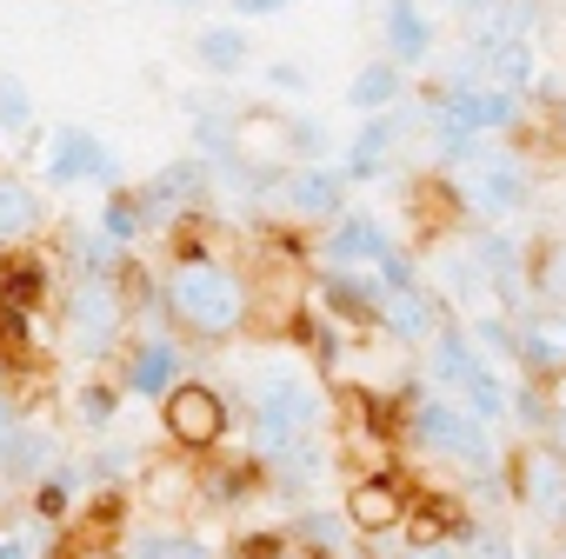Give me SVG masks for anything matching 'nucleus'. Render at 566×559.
Masks as SVG:
<instances>
[{"instance_id": "7", "label": "nucleus", "mask_w": 566, "mask_h": 559, "mask_svg": "<svg viewBox=\"0 0 566 559\" xmlns=\"http://www.w3.org/2000/svg\"><path fill=\"white\" fill-rule=\"evenodd\" d=\"M233 426H240V420H233V400H227L220 387L193 380V373H187V380L160 400V440H167L174 453H187V460L220 453Z\"/></svg>"}, {"instance_id": "18", "label": "nucleus", "mask_w": 566, "mask_h": 559, "mask_svg": "<svg viewBox=\"0 0 566 559\" xmlns=\"http://www.w3.org/2000/svg\"><path fill=\"white\" fill-rule=\"evenodd\" d=\"M54 460H61V433L48 420H21L0 440V493H34Z\"/></svg>"}, {"instance_id": "15", "label": "nucleus", "mask_w": 566, "mask_h": 559, "mask_svg": "<svg viewBox=\"0 0 566 559\" xmlns=\"http://www.w3.org/2000/svg\"><path fill=\"white\" fill-rule=\"evenodd\" d=\"M513 327H520V354H513L520 380H533V387H559V380H566V307L533 300V307L513 314Z\"/></svg>"}, {"instance_id": "31", "label": "nucleus", "mask_w": 566, "mask_h": 559, "mask_svg": "<svg viewBox=\"0 0 566 559\" xmlns=\"http://www.w3.org/2000/svg\"><path fill=\"white\" fill-rule=\"evenodd\" d=\"M533 300L566 307V233H553V240L533 246Z\"/></svg>"}, {"instance_id": "4", "label": "nucleus", "mask_w": 566, "mask_h": 559, "mask_svg": "<svg viewBox=\"0 0 566 559\" xmlns=\"http://www.w3.org/2000/svg\"><path fill=\"white\" fill-rule=\"evenodd\" d=\"M54 320H61V347L81 367H107V360H120V347L134 334V294L120 273H67Z\"/></svg>"}, {"instance_id": "8", "label": "nucleus", "mask_w": 566, "mask_h": 559, "mask_svg": "<svg viewBox=\"0 0 566 559\" xmlns=\"http://www.w3.org/2000/svg\"><path fill=\"white\" fill-rule=\"evenodd\" d=\"M41 173H48V187H54V193H74V187H101V193H114V187H120V154H114L94 127L61 120V127L48 134Z\"/></svg>"}, {"instance_id": "37", "label": "nucleus", "mask_w": 566, "mask_h": 559, "mask_svg": "<svg viewBox=\"0 0 566 559\" xmlns=\"http://www.w3.org/2000/svg\"><path fill=\"white\" fill-rule=\"evenodd\" d=\"M467 559H533V552H520L506 532H486V526H480V539L467 546Z\"/></svg>"}, {"instance_id": "28", "label": "nucleus", "mask_w": 566, "mask_h": 559, "mask_svg": "<svg viewBox=\"0 0 566 559\" xmlns=\"http://www.w3.org/2000/svg\"><path fill=\"white\" fill-rule=\"evenodd\" d=\"M94 226L120 246V253H134L147 233H154V220H147V207L134 200V187H114V193H101V213H94Z\"/></svg>"}, {"instance_id": "46", "label": "nucleus", "mask_w": 566, "mask_h": 559, "mask_svg": "<svg viewBox=\"0 0 566 559\" xmlns=\"http://www.w3.org/2000/svg\"><path fill=\"white\" fill-rule=\"evenodd\" d=\"M559 220H566V193H559Z\"/></svg>"}, {"instance_id": "9", "label": "nucleus", "mask_w": 566, "mask_h": 559, "mask_svg": "<svg viewBox=\"0 0 566 559\" xmlns=\"http://www.w3.org/2000/svg\"><path fill=\"white\" fill-rule=\"evenodd\" d=\"M506 499L533 519V526H566V453H553L546 440H526L506 460Z\"/></svg>"}, {"instance_id": "16", "label": "nucleus", "mask_w": 566, "mask_h": 559, "mask_svg": "<svg viewBox=\"0 0 566 559\" xmlns=\"http://www.w3.org/2000/svg\"><path fill=\"white\" fill-rule=\"evenodd\" d=\"M407 506H413V486L400 473H360L340 499L354 539H380V532H400L407 526Z\"/></svg>"}, {"instance_id": "35", "label": "nucleus", "mask_w": 566, "mask_h": 559, "mask_svg": "<svg viewBox=\"0 0 566 559\" xmlns=\"http://www.w3.org/2000/svg\"><path fill=\"white\" fill-rule=\"evenodd\" d=\"M220 559H287V532H240Z\"/></svg>"}, {"instance_id": "40", "label": "nucleus", "mask_w": 566, "mask_h": 559, "mask_svg": "<svg viewBox=\"0 0 566 559\" xmlns=\"http://www.w3.org/2000/svg\"><path fill=\"white\" fill-rule=\"evenodd\" d=\"M400 559H467V546H453V539H427V546H407Z\"/></svg>"}, {"instance_id": "21", "label": "nucleus", "mask_w": 566, "mask_h": 559, "mask_svg": "<svg viewBox=\"0 0 566 559\" xmlns=\"http://www.w3.org/2000/svg\"><path fill=\"white\" fill-rule=\"evenodd\" d=\"M287 546L307 552V559H347L354 552V526H347L340 506H301L287 519Z\"/></svg>"}, {"instance_id": "29", "label": "nucleus", "mask_w": 566, "mask_h": 559, "mask_svg": "<svg viewBox=\"0 0 566 559\" xmlns=\"http://www.w3.org/2000/svg\"><path fill=\"white\" fill-rule=\"evenodd\" d=\"M81 493H87V466L61 453V460L48 466V479L34 486V519H48V526H54V519H67V513L81 506Z\"/></svg>"}, {"instance_id": "3", "label": "nucleus", "mask_w": 566, "mask_h": 559, "mask_svg": "<svg viewBox=\"0 0 566 559\" xmlns=\"http://www.w3.org/2000/svg\"><path fill=\"white\" fill-rule=\"evenodd\" d=\"M394 440H407L420 460H453L467 479H500V473H506L493 426H480L460 400L427 393V387H420L413 400H400V413H394Z\"/></svg>"}, {"instance_id": "36", "label": "nucleus", "mask_w": 566, "mask_h": 559, "mask_svg": "<svg viewBox=\"0 0 566 559\" xmlns=\"http://www.w3.org/2000/svg\"><path fill=\"white\" fill-rule=\"evenodd\" d=\"M287 8H301V0H227L233 28H240V21H273V14H287Z\"/></svg>"}, {"instance_id": "14", "label": "nucleus", "mask_w": 566, "mask_h": 559, "mask_svg": "<svg viewBox=\"0 0 566 559\" xmlns=\"http://www.w3.org/2000/svg\"><path fill=\"white\" fill-rule=\"evenodd\" d=\"M394 246V233L380 226V213H367V207H354V213H340L334 226H321V240H314V273H374V260Z\"/></svg>"}, {"instance_id": "20", "label": "nucleus", "mask_w": 566, "mask_h": 559, "mask_svg": "<svg viewBox=\"0 0 566 559\" xmlns=\"http://www.w3.org/2000/svg\"><path fill=\"white\" fill-rule=\"evenodd\" d=\"M394 160H400V134H394V120H387V114H374V120H360V134L347 140L340 173H347V187H374V180H387V173H394Z\"/></svg>"}, {"instance_id": "19", "label": "nucleus", "mask_w": 566, "mask_h": 559, "mask_svg": "<svg viewBox=\"0 0 566 559\" xmlns=\"http://www.w3.org/2000/svg\"><path fill=\"white\" fill-rule=\"evenodd\" d=\"M48 226H54V207H48V193H41L34 180H21V173H0V253H21V246H34Z\"/></svg>"}, {"instance_id": "45", "label": "nucleus", "mask_w": 566, "mask_h": 559, "mask_svg": "<svg viewBox=\"0 0 566 559\" xmlns=\"http://www.w3.org/2000/svg\"><path fill=\"white\" fill-rule=\"evenodd\" d=\"M553 546H559V559H566V526H559V539H553Z\"/></svg>"}, {"instance_id": "17", "label": "nucleus", "mask_w": 566, "mask_h": 559, "mask_svg": "<svg viewBox=\"0 0 566 559\" xmlns=\"http://www.w3.org/2000/svg\"><path fill=\"white\" fill-rule=\"evenodd\" d=\"M440 327H453V307L427 287V280H420V287H407V294H387L380 300V334L394 347H407V354H427Z\"/></svg>"}, {"instance_id": "39", "label": "nucleus", "mask_w": 566, "mask_h": 559, "mask_svg": "<svg viewBox=\"0 0 566 559\" xmlns=\"http://www.w3.org/2000/svg\"><path fill=\"white\" fill-rule=\"evenodd\" d=\"M440 8H447V14H460L467 28H480V21H486V14L500 8V0H440Z\"/></svg>"}, {"instance_id": "5", "label": "nucleus", "mask_w": 566, "mask_h": 559, "mask_svg": "<svg viewBox=\"0 0 566 559\" xmlns=\"http://www.w3.org/2000/svg\"><path fill=\"white\" fill-rule=\"evenodd\" d=\"M447 193L467 213V226H513V220H526V207L539 193V173H533L526 154H513L500 140H480L473 160L460 173H447Z\"/></svg>"}, {"instance_id": "33", "label": "nucleus", "mask_w": 566, "mask_h": 559, "mask_svg": "<svg viewBox=\"0 0 566 559\" xmlns=\"http://www.w3.org/2000/svg\"><path fill=\"white\" fill-rule=\"evenodd\" d=\"M280 147L301 154V167H307V160H321V154H327V127H321L314 114H287V134H280Z\"/></svg>"}, {"instance_id": "12", "label": "nucleus", "mask_w": 566, "mask_h": 559, "mask_svg": "<svg viewBox=\"0 0 566 559\" xmlns=\"http://www.w3.org/2000/svg\"><path fill=\"white\" fill-rule=\"evenodd\" d=\"M327 327L340 334H380V280L374 273H314V287L301 294Z\"/></svg>"}, {"instance_id": "41", "label": "nucleus", "mask_w": 566, "mask_h": 559, "mask_svg": "<svg viewBox=\"0 0 566 559\" xmlns=\"http://www.w3.org/2000/svg\"><path fill=\"white\" fill-rule=\"evenodd\" d=\"M0 559H48L28 532H0Z\"/></svg>"}, {"instance_id": "44", "label": "nucleus", "mask_w": 566, "mask_h": 559, "mask_svg": "<svg viewBox=\"0 0 566 559\" xmlns=\"http://www.w3.org/2000/svg\"><path fill=\"white\" fill-rule=\"evenodd\" d=\"M160 8H200V0H160Z\"/></svg>"}, {"instance_id": "43", "label": "nucleus", "mask_w": 566, "mask_h": 559, "mask_svg": "<svg viewBox=\"0 0 566 559\" xmlns=\"http://www.w3.org/2000/svg\"><path fill=\"white\" fill-rule=\"evenodd\" d=\"M546 446H553V453H566V400L553 407V426H546Z\"/></svg>"}, {"instance_id": "30", "label": "nucleus", "mask_w": 566, "mask_h": 559, "mask_svg": "<svg viewBox=\"0 0 566 559\" xmlns=\"http://www.w3.org/2000/svg\"><path fill=\"white\" fill-rule=\"evenodd\" d=\"M120 400H127V393H120L114 373H87V380L74 387V413H81L87 433H107V426L120 420Z\"/></svg>"}, {"instance_id": "11", "label": "nucleus", "mask_w": 566, "mask_h": 559, "mask_svg": "<svg viewBox=\"0 0 566 559\" xmlns=\"http://www.w3.org/2000/svg\"><path fill=\"white\" fill-rule=\"evenodd\" d=\"M280 213L301 220V226H334L340 213H354V187H347L340 160L287 167V180H280Z\"/></svg>"}, {"instance_id": "47", "label": "nucleus", "mask_w": 566, "mask_h": 559, "mask_svg": "<svg viewBox=\"0 0 566 559\" xmlns=\"http://www.w3.org/2000/svg\"><path fill=\"white\" fill-rule=\"evenodd\" d=\"M0 499H8V493H0Z\"/></svg>"}, {"instance_id": "23", "label": "nucleus", "mask_w": 566, "mask_h": 559, "mask_svg": "<svg viewBox=\"0 0 566 559\" xmlns=\"http://www.w3.org/2000/svg\"><path fill=\"white\" fill-rule=\"evenodd\" d=\"M120 559H220V546H207L200 532L174 519H147L134 539H120Z\"/></svg>"}, {"instance_id": "6", "label": "nucleus", "mask_w": 566, "mask_h": 559, "mask_svg": "<svg viewBox=\"0 0 566 559\" xmlns=\"http://www.w3.org/2000/svg\"><path fill=\"white\" fill-rule=\"evenodd\" d=\"M134 334H127V347H120V360H114V380H120V393H134V400H167L180 380H187V340L160 320V307H134Z\"/></svg>"}, {"instance_id": "32", "label": "nucleus", "mask_w": 566, "mask_h": 559, "mask_svg": "<svg viewBox=\"0 0 566 559\" xmlns=\"http://www.w3.org/2000/svg\"><path fill=\"white\" fill-rule=\"evenodd\" d=\"M553 387H533V380H513V400H506V420L520 426V433H533V440H546V426H553Z\"/></svg>"}, {"instance_id": "42", "label": "nucleus", "mask_w": 566, "mask_h": 559, "mask_svg": "<svg viewBox=\"0 0 566 559\" xmlns=\"http://www.w3.org/2000/svg\"><path fill=\"white\" fill-rule=\"evenodd\" d=\"M546 134H553V147H566V94L546 107Z\"/></svg>"}, {"instance_id": "22", "label": "nucleus", "mask_w": 566, "mask_h": 559, "mask_svg": "<svg viewBox=\"0 0 566 559\" xmlns=\"http://www.w3.org/2000/svg\"><path fill=\"white\" fill-rule=\"evenodd\" d=\"M413 94V74H400L387 54H374V61H360L354 67V81H347V107L360 114V120H374V114H387V107H400Z\"/></svg>"}, {"instance_id": "38", "label": "nucleus", "mask_w": 566, "mask_h": 559, "mask_svg": "<svg viewBox=\"0 0 566 559\" xmlns=\"http://www.w3.org/2000/svg\"><path fill=\"white\" fill-rule=\"evenodd\" d=\"M21 420H28V413H21V393H14V380H8V373H0V440H8Z\"/></svg>"}, {"instance_id": "25", "label": "nucleus", "mask_w": 566, "mask_h": 559, "mask_svg": "<svg viewBox=\"0 0 566 559\" xmlns=\"http://www.w3.org/2000/svg\"><path fill=\"white\" fill-rule=\"evenodd\" d=\"M193 61H200V74H213V81L227 87L233 74L253 67V48H247L240 28H200V34H193Z\"/></svg>"}, {"instance_id": "34", "label": "nucleus", "mask_w": 566, "mask_h": 559, "mask_svg": "<svg viewBox=\"0 0 566 559\" xmlns=\"http://www.w3.org/2000/svg\"><path fill=\"white\" fill-rule=\"evenodd\" d=\"M260 81H266L273 94H287V101H307V87H314L301 61H266V67H260Z\"/></svg>"}, {"instance_id": "1", "label": "nucleus", "mask_w": 566, "mask_h": 559, "mask_svg": "<svg viewBox=\"0 0 566 559\" xmlns=\"http://www.w3.org/2000/svg\"><path fill=\"white\" fill-rule=\"evenodd\" d=\"M160 314L180 340L200 347H233L253 320H260V294L253 273L240 260H227L220 246H180L174 266L160 273Z\"/></svg>"}, {"instance_id": "24", "label": "nucleus", "mask_w": 566, "mask_h": 559, "mask_svg": "<svg viewBox=\"0 0 566 559\" xmlns=\"http://www.w3.org/2000/svg\"><path fill=\"white\" fill-rule=\"evenodd\" d=\"M447 400H460L480 426H500V420H506V400H513V380H506L493 360H480V367H473V373L447 393Z\"/></svg>"}, {"instance_id": "26", "label": "nucleus", "mask_w": 566, "mask_h": 559, "mask_svg": "<svg viewBox=\"0 0 566 559\" xmlns=\"http://www.w3.org/2000/svg\"><path fill=\"white\" fill-rule=\"evenodd\" d=\"M61 260H74L67 273H127L134 253H120L101 226H74V220H67V226H61Z\"/></svg>"}, {"instance_id": "10", "label": "nucleus", "mask_w": 566, "mask_h": 559, "mask_svg": "<svg viewBox=\"0 0 566 559\" xmlns=\"http://www.w3.org/2000/svg\"><path fill=\"white\" fill-rule=\"evenodd\" d=\"M134 200L147 207V220H154V233H160V226H180V220H193L200 207H213V173H207L200 154H180V160L154 167V173L134 187Z\"/></svg>"}, {"instance_id": "27", "label": "nucleus", "mask_w": 566, "mask_h": 559, "mask_svg": "<svg viewBox=\"0 0 566 559\" xmlns=\"http://www.w3.org/2000/svg\"><path fill=\"white\" fill-rule=\"evenodd\" d=\"M0 134H8L21 154L48 147V134H41V120H34V94H28V81L8 74V67H0Z\"/></svg>"}, {"instance_id": "2", "label": "nucleus", "mask_w": 566, "mask_h": 559, "mask_svg": "<svg viewBox=\"0 0 566 559\" xmlns=\"http://www.w3.org/2000/svg\"><path fill=\"white\" fill-rule=\"evenodd\" d=\"M334 426V400L321 393L314 373L273 360V367H253L247 380V440H253V466L280 460L301 440H327Z\"/></svg>"}, {"instance_id": "13", "label": "nucleus", "mask_w": 566, "mask_h": 559, "mask_svg": "<svg viewBox=\"0 0 566 559\" xmlns=\"http://www.w3.org/2000/svg\"><path fill=\"white\" fill-rule=\"evenodd\" d=\"M380 54L400 74H420L440 61V14L427 0H380Z\"/></svg>"}]
</instances>
